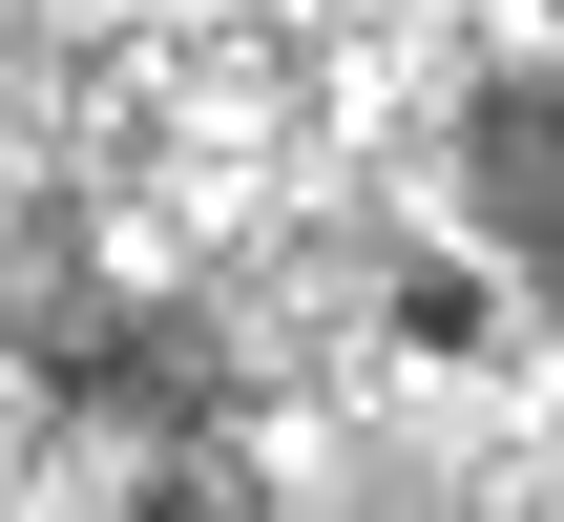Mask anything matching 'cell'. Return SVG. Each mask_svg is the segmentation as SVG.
Returning <instances> with one entry per match:
<instances>
[{
    "mask_svg": "<svg viewBox=\"0 0 564 522\" xmlns=\"http://www.w3.org/2000/svg\"><path fill=\"white\" fill-rule=\"evenodd\" d=\"M460 209H481L523 272H564V63H544V84H481V126H460Z\"/></svg>",
    "mask_w": 564,
    "mask_h": 522,
    "instance_id": "1",
    "label": "cell"
}]
</instances>
